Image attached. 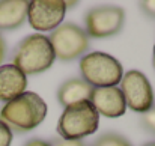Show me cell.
Instances as JSON below:
<instances>
[{
	"label": "cell",
	"instance_id": "1",
	"mask_svg": "<svg viewBox=\"0 0 155 146\" xmlns=\"http://www.w3.org/2000/svg\"><path fill=\"white\" fill-rule=\"evenodd\" d=\"M47 104L35 92H24L0 108V121L17 133L35 130L44 122Z\"/></svg>",
	"mask_w": 155,
	"mask_h": 146
},
{
	"label": "cell",
	"instance_id": "2",
	"mask_svg": "<svg viewBox=\"0 0 155 146\" xmlns=\"http://www.w3.org/2000/svg\"><path fill=\"white\" fill-rule=\"evenodd\" d=\"M54 51L48 36L33 33L26 36L15 48L14 63L24 75H33L47 71L54 63Z\"/></svg>",
	"mask_w": 155,
	"mask_h": 146
},
{
	"label": "cell",
	"instance_id": "3",
	"mask_svg": "<svg viewBox=\"0 0 155 146\" xmlns=\"http://www.w3.org/2000/svg\"><path fill=\"white\" fill-rule=\"evenodd\" d=\"M100 125V114L91 101H80L65 107L57 122V133L63 140H81L94 134Z\"/></svg>",
	"mask_w": 155,
	"mask_h": 146
},
{
	"label": "cell",
	"instance_id": "4",
	"mask_svg": "<svg viewBox=\"0 0 155 146\" xmlns=\"http://www.w3.org/2000/svg\"><path fill=\"white\" fill-rule=\"evenodd\" d=\"M80 72L92 88H111L120 83L124 69L119 60L103 51H92L81 57Z\"/></svg>",
	"mask_w": 155,
	"mask_h": 146
},
{
	"label": "cell",
	"instance_id": "5",
	"mask_svg": "<svg viewBox=\"0 0 155 146\" xmlns=\"http://www.w3.org/2000/svg\"><path fill=\"white\" fill-rule=\"evenodd\" d=\"M54 56L60 60H74L89 48L87 33L74 23H63L48 36Z\"/></svg>",
	"mask_w": 155,
	"mask_h": 146
},
{
	"label": "cell",
	"instance_id": "6",
	"mask_svg": "<svg viewBox=\"0 0 155 146\" xmlns=\"http://www.w3.org/2000/svg\"><path fill=\"white\" fill-rule=\"evenodd\" d=\"M119 89L125 98V104L131 110L146 113L154 107V91L143 72L133 69L124 74Z\"/></svg>",
	"mask_w": 155,
	"mask_h": 146
},
{
	"label": "cell",
	"instance_id": "7",
	"mask_svg": "<svg viewBox=\"0 0 155 146\" xmlns=\"http://www.w3.org/2000/svg\"><path fill=\"white\" fill-rule=\"evenodd\" d=\"M86 33L92 38H107L119 33L124 27L125 12L119 6H98L86 14Z\"/></svg>",
	"mask_w": 155,
	"mask_h": 146
},
{
	"label": "cell",
	"instance_id": "8",
	"mask_svg": "<svg viewBox=\"0 0 155 146\" xmlns=\"http://www.w3.org/2000/svg\"><path fill=\"white\" fill-rule=\"evenodd\" d=\"M66 14L63 0H33L29 2L27 20L38 32H48L57 29Z\"/></svg>",
	"mask_w": 155,
	"mask_h": 146
},
{
	"label": "cell",
	"instance_id": "9",
	"mask_svg": "<svg viewBox=\"0 0 155 146\" xmlns=\"http://www.w3.org/2000/svg\"><path fill=\"white\" fill-rule=\"evenodd\" d=\"M91 102L98 111V114H103L105 118H119L127 110L125 98L117 86L94 88Z\"/></svg>",
	"mask_w": 155,
	"mask_h": 146
},
{
	"label": "cell",
	"instance_id": "10",
	"mask_svg": "<svg viewBox=\"0 0 155 146\" xmlns=\"http://www.w3.org/2000/svg\"><path fill=\"white\" fill-rule=\"evenodd\" d=\"M27 77L12 63L0 65V101L9 102L26 92Z\"/></svg>",
	"mask_w": 155,
	"mask_h": 146
},
{
	"label": "cell",
	"instance_id": "11",
	"mask_svg": "<svg viewBox=\"0 0 155 146\" xmlns=\"http://www.w3.org/2000/svg\"><path fill=\"white\" fill-rule=\"evenodd\" d=\"M27 0H2L0 2V30L20 27L27 18Z\"/></svg>",
	"mask_w": 155,
	"mask_h": 146
},
{
	"label": "cell",
	"instance_id": "12",
	"mask_svg": "<svg viewBox=\"0 0 155 146\" xmlns=\"http://www.w3.org/2000/svg\"><path fill=\"white\" fill-rule=\"evenodd\" d=\"M92 91L94 88L83 78H71L59 88L57 99L63 107H69L80 101H91Z\"/></svg>",
	"mask_w": 155,
	"mask_h": 146
},
{
	"label": "cell",
	"instance_id": "13",
	"mask_svg": "<svg viewBox=\"0 0 155 146\" xmlns=\"http://www.w3.org/2000/svg\"><path fill=\"white\" fill-rule=\"evenodd\" d=\"M92 146H133V145L125 137H122L119 134L107 133V134H103L101 137H98Z\"/></svg>",
	"mask_w": 155,
	"mask_h": 146
},
{
	"label": "cell",
	"instance_id": "14",
	"mask_svg": "<svg viewBox=\"0 0 155 146\" xmlns=\"http://www.w3.org/2000/svg\"><path fill=\"white\" fill-rule=\"evenodd\" d=\"M11 143H12V131L3 121H0V146H11Z\"/></svg>",
	"mask_w": 155,
	"mask_h": 146
},
{
	"label": "cell",
	"instance_id": "15",
	"mask_svg": "<svg viewBox=\"0 0 155 146\" xmlns=\"http://www.w3.org/2000/svg\"><path fill=\"white\" fill-rule=\"evenodd\" d=\"M142 124H143V127H145L148 131L155 133V105L149 111L143 113V116H142Z\"/></svg>",
	"mask_w": 155,
	"mask_h": 146
},
{
	"label": "cell",
	"instance_id": "16",
	"mask_svg": "<svg viewBox=\"0 0 155 146\" xmlns=\"http://www.w3.org/2000/svg\"><path fill=\"white\" fill-rule=\"evenodd\" d=\"M142 9L149 15V17H155V0H146L140 3Z\"/></svg>",
	"mask_w": 155,
	"mask_h": 146
},
{
	"label": "cell",
	"instance_id": "17",
	"mask_svg": "<svg viewBox=\"0 0 155 146\" xmlns=\"http://www.w3.org/2000/svg\"><path fill=\"white\" fill-rule=\"evenodd\" d=\"M51 146H86L81 140H57Z\"/></svg>",
	"mask_w": 155,
	"mask_h": 146
},
{
	"label": "cell",
	"instance_id": "18",
	"mask_svg": "<svg viewBox=\"0 0 155 146\" xmlns=\"http://www.w3.org/2000/svg\"><path fill=\"white\" fill-rule=\"evenodd\" d=\"M24 146H51V143L45 142V140H39V139H32L29 140Z\"/></svg>",
	"mask_w": 155,
	"mask_h": 146
},
{
	"label": "cell",
	"instance_id": "19",
	"mask_svg": "<svg viewBox=\"0 0 155 146\" xmlns=\"http://www.w3.org/2000/svg\"><path fill=\"white\" fill-rule=\"evenodd\" d=\"M5 41H3V38L0 36V65H2V62H3V59H5Z\"/></svg>",
	"mask_w": 155,
	"mask_h": 146
},
{
	"label": "cell",
	"instance_id": "20",
	"mask_svg": "<svg viewBox=\"0 0 155 146\" xmlns=\"http://www.w3.org/2000/svg\"><path fill=\"white\" fill-rule=\"evenodd\" d=\"M143 146H155V142H149V143H146V145H143Z\"/></svg>",
	"mask_w": 155,
	"mask_h": 146
},
{
	"label": "cell",
	"instance_id": "21",
	"mask_svg": "<svg viewBox=\"0 0 155 146\" xmlns=\"http://www.w3.org/2000/svg\"><path fill=\"white\" fill-rule=\"evenodd\" d=\"M152 60H154V68H155V45H154V56H152Z\"/></svg>",
	"mask_w": 155,
	"mask_h": 146
}]
</instances>
